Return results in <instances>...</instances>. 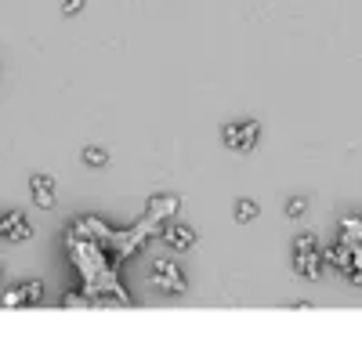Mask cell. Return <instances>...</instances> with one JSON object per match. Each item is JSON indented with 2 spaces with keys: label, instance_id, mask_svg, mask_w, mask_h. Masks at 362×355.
<instances>
[{
  "label": "cell",
  "instance_id": "8fae6325",
  "mask_svg": "<svg viewBox=\"0 0 362 355\" xmlns=\"http://www.w3.org/2000/svg\"><path fill=\"white\" fill-rule=\"evenodd\" d=\"M22 286H25L29 305H40V301H44V283H40V279H29V283H22Z\"/></svg>",
  "mask_w": 362,
  "mask_h": 355
},
{
  "label": "cell",
  "instance_id": "3957f363",
  "mask_svg": "<svg viewBox=\"0 0 362 355\" xmlns=\"http://www.w3.org/2000/svg\"><path fill=\"white\" fill-rule=\"evenodd\" d=\"M153 286L163 290V293H185V290H189V279H185V272H181L177 264L156 261V264H153Z\"/></svg>",
  "mask_w": 362,
  "mask_h": 355
},
{
  "label": "cell",
  "instance_id": "277c9868",
  "mask_svg": "<svg viewBox=\"0 0 362 355\" xmlns=\"http://www.w3.org/2000/svg\"><path fill=\"white\" fill-rule=\"evenodd\" d=\"M160 235H163V243H167L170 250H177V254L196 247V232H192L189 225H163Z\"/></svg>",
  "mask_w": 362,
  "mask_h": 355
},
{
  "label": "cell",
  "instance_id": "4fadbf2b",
  "mask_svg": "<svg viewBox=\"0 0 362 355\" xmlns=\"http://www.w3.org/2000/svg\"><path fill=\"white\" fill-rule=\"evenodd\" d=\"M62 305H66V308H83V305H90V301L83 298V293H69V298H66Z\"/></svg>",
  "mask_w": 362,
  "mask_h": 355
},
{
  "label": "cell",
  "instance_id": "5b68a950",
  "mask_svg": "<svg viewBox=\"0 0 362 355\" xmlns=\"http://www.w3.org/2000/svg\"><path fill=\"white\" fill-rule=\"evenodd\" d=\"M0 235H8V240H29V235H33V225H29L18 211H11V214L0 218Z\"/></svg>",
  "mask_w": 362,
  "mask_h": 355
},
{
  "label": "cell",
  "instance_id": "7a4b0ae2",
  "mask_svg": "<svg viewBox=\"0 0 362 355\" xmlns=\"http://www.w3.org/2000/svg\"><path fill=\"white\" fill-rule=\"evenodd\" d=\"M257 134H261V127H257L254 120H243V124H225L221 141L228 145L232 153H250L254 145H257Z\"/></svg>",
  "mask_w": 362,
  "mask_h": 355
},
{
  "label": "cell",
  "instance_id": "30bf717a",
  "mask_svg": "<svg viewBox=\"0 0 362 355\" xmlns=\"http://www.w3.org/2000/svg\"><path fill=\"white\" fill-rule=\"evenodd\" d=\"M83 163H90V167H105V163H109V153L98 149V145H90V149H83Z\"/></svg>",
  "mask_w": 362,
  "mask_h": 355
},
{
  "label": "cell",
  "instance_id": "9a60e30c",
  "mask_svg": "<svg viewBox=\"0 0 362 355\" xmlns=\"http://www.w3.org/2000/svg\"><path fill=\"white\" fill-rule=\"evenodd\" d=\"M0 276H4V264H0Z\"/></svg>",
  "mask_w": 362,
  "mask_h": 355
},
{
  "label": "cell",
  "instance_id": "6da1fadb",
  "mask_svg": "<svg viewBox=\"0 0 362 355\" xmlns=\"http://www.w3.org/2000/svg\"><path fill=\"white\" fill-rule=\"evenodd\" d=\"M322 264H326V254L319 250L315 235H312V232L297 235V247H293V269H297V276L315 283V279L322 276Z\"/></svg>",
  "mask_w": 362,
  "mask_h": 355
},
{
  "label": "cell",
  "instance_id": "ba28073f",
  "mask_svg": "<svg viewBox=\"0 0 362 355\" xmlns=\"http://www.w3.org/2000/svg\"><path fill=\"white\" fill-rule=\"evenodd\" d=\"M257 214H261V211H257V203H254V199H239V203H235V221H243V225H247V221H254Z\"/></svg>",
  "mask_w": 362,
  "mask_h": 355
},
{
  "label": "cell",
  "instance_id": "8992f818",
  "mask_svg": "<svg viewBox=\"0 0 362 355\" xmlns=\"http://www.w3.org/2000/svg\"><path fill=\"white\" fill-rule=\"evenodd\" d=\"M177 206H181L177 196H153V199H148V218H153V221H167V218L177 214Z\"/></svg>",
  "mask_w": 362,
  "mask_h": 355
},
{
  "label": "cell",
  "instance_id": "5bb4252c",
  "mask_svg": "<svg viewBox=\"0 0 362 355\" xmlns=\"http://www.w3.org/2000/svg\"><path fill=\"white\" fill-rule=\"evenodd\" d=\"M80 8H83V0H62V11L73 18V15H80Z\"/></svg>",
  "mask_w": 362,
  "mask_h": 355
},
{
  "label": "cell",
  "instance_id": "7c38bea8",
  "mask_svg": "<svg viewBox=\"0 0 362 355\" xmlns=\"http://www.w3.org/2000/svg\"><path fill=\"white\" fill-rule=\"evenodd\" d=\"M305 206H308L305 199H300V196H293V199L286 203V214H290V218H300V214H305Z\"/></svg>",
  "mask_w": 362,
  "mask_h": 355
},
{
  "label": "cell",
  "instance_id": "52a82bcc",
  "mask_svg": "<svg viewBox=\"0 0 362 355\" xmlns=\"http://www.w3.org/2000/svg\"><path fill=\"white\" fill-rule=\"evenodd\" d=\"M29 189H33V199L37 206H54V185H51V178L47 174H33V182H29Z\"/></svg>",
  "mask_w": 362,
  "mask_h": 355
},
{
  "label": "cell",
  "instance_id": "9c48e42d",
  "mask_svg": "<svg viewBox=\"0 0 362 355\" xmlns=\"http://www.w3.org/2000/svg\"><path fill=\"white\" fill-rule=\"evenodd\" d=\"M0 305H4V308H18V305H29V298H25V286H15V290H8L4 298H0Z\"/></svg>",
  "mask_w": 362,
  "mask_h": 355
}]
</instances>
